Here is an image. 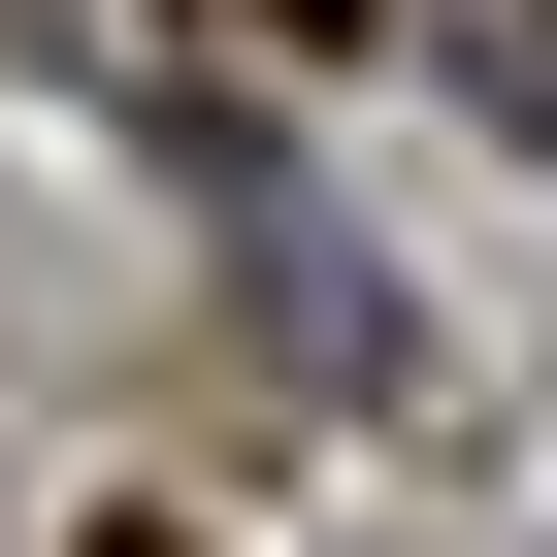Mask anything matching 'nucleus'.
I'll return each instance as SVG.
<instances>
[{
  "label": "nucleus",
  "mask_w": 557,
  "mask_h": 557,
  "mask_svg": "<svg viewBox=\"0 0 557 557\" xmlns=\"http://www.w3.org/2000/svg\"><path fill=\"white\" fill-rule=\"evenodd\" d=\"M459 99H492V132H557V0H459Z\"/></svg>",
  "instance_id": "f257e3e1"
},
{
  "label": "nucleus",
  "mask_w": 557,
  "mask_h": 557,
  "mask_svg": "<svg viewBox=\"0 0 557 557\" xmlns=\"http://www.w3.org/2000/svg\"><path fill=\"white\" fill-rule=\"evenodd\" d=\"M197 34H230V66H329V34H361V0H197Z\"/></svg>",
  "instance_id": "f03ea898"
},
{
  "label": "nucleus",
  "mask_w": 557,
  "mask_h": 557,
  "mask_svg": "<svg viewBox=\"0 0 557 557\" xmlns=\"http://www.w3.org/2000/svg\"><path fill=\"white\" fill-rule=\"evenodd\" d=\"M99 557H197V524H99Z\"/></svg>",
  "instance_id": "7ed1b4c3"
}]
</instances>
